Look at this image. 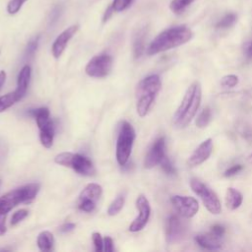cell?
I'll use <instances>...</instances> for the list:
<instances>
[{
    "label": "cell",
    "mask_w": 252,
    "mask_h": 252,
    "mask_svg": "<svg viewBox=\"0 0 252 252\" xmlns=\"http://www.w3.org/2000/svg\"><path fill=\"white\" fill-rule=\"evenodd\" d=\"M0 182H1V180H0Z\"/></svg>",
    "instance_id": "obj_45"
},
{
    "label": "cell",
    "mask_w": 252,
    "mask_h": 252,
    "mask_svg": "<svg viewBox=\"0 0 252 252\" xmlns=\"http://www.w3.org/2000/svg\"><path fill=\"white\" fill-rule=\"evenodd\" d=\"M245 52H246V55L248 57H252V42L248 43L246 45V48H245Z\"/></svg>",
    "instance_id": "obj_43"
},
{
    "label": "cell",
    "mask_w": 252,
    "mask_h": 252,
    "mask_svg": "<svg viewBox=\"0 0 252 252\" xmlns=\"http://www.w3.org/2000/svg\"><path fill=\"white\" fill-rule=\"evenodd\" d=\"M242 201H243V196L238 190L232 187L227 188L225 193V205L229 210L234 211L238 209L241 206Z\"/></svg>",
    "instance_id": "obj_18"
},
{
    "label": "cell",
    "mask_w": 252,
    "mask_h": 252,
    "mask_svg": "<svg viewBox=\"0 0 252 252\" xmlns=\"http://www.w3.org/2000/svg\"><path fill=\"white\" fill-rule=\"evenodd\" d=\"M39 140L41 145L44 148H51L53 145V139H54V125L52 120L44 125L43 127L39 128Z\"/></svg>",
    "instance_id": "obj_19"
},
{
    "label": "cell",
    "mask_w": 252,
    "mask_h": 252,
    "mask_svg": "<svg viewBox=\"0 0 252 252\" xmlns=\"http://www.w3.org/2000/svg\"><path fill=\"white\" fill-rule=\"evenodd\" d=\"M193 36L192 31L186 26H177L164 30L150 43L147 53L155 55L188 42Z\"/></svg>",
    "instance_id": "obj_1"
},
{
    "label": "cell",
    "mask_w": 252,
    "mask_h": 252,
    "mask_svg": "<svg viewBox=\"0 0 252 252\" xmlns=\"http://www.w3.org/2000/svg\"><path fill=\"white\" fill-rule=\"evenodd\" d=\"M92 239L94 242V250L96 252L103 251V238L101 237V234L99 232H93Z\"/></svg>",
    "instance_id": "obj_35"
},
{
    "label": "cell",
    "mask_w": 252,
    "mask_h": 252,
    "mask_svg": "<svg viewBox=\"0 0 252 252\" xmlns=\"http://www.w3.org/2000/svg\"><path fill=\"white\" fill-rule=\"evenodd\" d=\"M135 138L136 133L133 126L129 122L123 121L116 142V160L119 165L124 166L127 163Z\"/></svg>",
    "instance_id": "obj_6"
},
{
    "label": "cell",
    "mask_w": 252,
    "mask_h": 252,
    "mask_svg": "<svg viewBox=\"0 0 252 252\" xmlns=\"http://www.w3.org/2000/svg\"><path fill=\"white\" fill-rule=\"evenodd\" d=\"M160 88L161 81L158 75H150L140 81L136 89V110L140 117L149 113Z\"/></svg>",
    "instance_id": "obj_3"
},
{
    "label": "cell",
    "mask_w": 252,
    "mask_h": 252,
    "mask_svg": "<svg viewBox=\"0 0 252 252\" xmlns=\"http://www.w3.org/2000/svg\"><path fill=\"white\" fill-rule=\"evenodd\" d=\"M31 74H32V69L29 65H25L19 72L18 79H17V88L14 91L18 101L21 100L27 94L28 87L31 80Z\"/></svg>",
    "instance_id": "obj_17"
},
{
    "label": "cell",
    "mask_w": 252,
    "mask_h": 252,
    "mask_svg": "<svg viewBox=\"0 0 252 252\" xmlns=\"http://www.w3.org/2000/svg\"><path fill=\"white\" fill-rule=\"evenodd\" d=\"M39 38H40V36L36 35L28 42V45H27V48H26V55L27 56H32V55L34 54V52L36 51V49L38 47Z\"/></svg>",
    "instance_id": "obj_33"
},
{
    "label": "cell",
    "mask_w": 252,
    "mask_h": 252,
    "mask_svg": "<svg viewBox=\"0 0 252 252\" xmlns=\"http://www.w3.org/2000/svg\"><path fill=\"white\" fill-rule=\"evenodd\" d=\"M165 156V139L164 137H159L153 143L148 151L145 157L144 166L148 169L153 168L159 164Z\"/></svg>",
    "instance_id": "obj_13"
},
{
    "label": "cell",
    "mask_w": 252,
    "mask_h": 252,
    "mask_svg": "<svg viewBox=\"0 0 252 252\" xmlns=\"http://www.w3.org/2000/svg\"><path fill=\"white\" fill-rule=\"evenodd\" d=\"M194 0H171L169 4L170 10L175 14L182 13L187 6H189Z\"/></svg>",
    "instance_id": "obj_26"
},
{
    "label": "cell",
    "mask_w": 252,
    "mask_h": 252,
    "mask_svg": "<svg viewBox=\"0 0 252 252\" xmlns=\"http://www.w3.org/2000/svg\"><path fill=\"white\" fill-rule=\"evenodd\" d=\"M54 161L59 165L71 167L80 175L93 176L95 173V168L93 162L80 154L63 152L54 158Z\"/></svg>",
    "instance_id": "obj_5"
},
{
    "label": "cell",
    "mask_w": 252,
    "mask_h": 252,
    "mask_svg": "<svg viewBox=\"0 0 252 252\" xmlns=\"http://www.w3.org/2000/svg\"><path fill=\"white\" fill-rule=\"evenodd\" d=\"M248 161H249V162H252V154L248 157Z\"/></svg>",
    "instance_id": "obj_44"
},
{
    "label": "cell",
    "mask_w": 252,
    "mask_h": 252,
    "mask_svg": "<svg viewBox=\"0 0 252 252\" xmlns=\"http://www.w3.org/2000/svg\"><path fill=\"white\" fill-rule=\"evenodd\" d=\"M170 202L178 215L185 219L195 217L199 211L198 201L191 196L173 195L170 198Z\"/></svg>",
    "instance_id": "obj_10"
},
{
    "label": "cell",
    "mask_w": 252,
    "mask_h": 252,
    "mask_svg": "<svg viewBox=\"0 0 252 252\" xmlns=\"http://www.w3.org/2000/svg\"><path fill=\"white\" fill-rule=\"evenodd\" d=\"M62 12H63V5L57 4L53 7V9L51 10L50 15H49V24L51 26L54 25L59 20Z\"/></svg>",
    "instance_id": "obj_32"
},
{
    "label": "cell",
    "mask_w": 252,
    "mask_h": 252,
    "mask_svg": "<svg viewBox=\"0 0 252 252\" xmlns=\"http://www.w3.org/2000/svg\"><path fill=\"white\" fill-rule=\"evenodd\" d=\"M202 99V89L199 82H193L173 115V125L176 128H185L195 117Z\"/></svg>",
    "instance_id": "obj_2"
},
{
    "label": "cell",
    "mask_w": 252,
    "mask_h": 252,
    "mask_svg": "<svg viewBox=\"0 0 252 252\" xmlns=\"http://www.w3.org/2000/svg\"><path fill=\"white\" fill-rule=\"evenodd\" d=\"M134 0H113L111 5L114 10V12H122L126 9H128Z\"/></svg>",
    "instance_id": "obj_29"
},
{
    "label": "cell",
    "mask_w": 252,
    "mask_h": 252,
    "mask_svg": "<svg viewBox=\"0 0 252 252\" xmlns=\"http://www.w3.org/2000/svg\"><path fill=\"white\" fill-rule=\"evenodd\" d=\"M190 187L192 191L202 200L206 209L213 215L221 212V204L218 195L207 184L197 178H191Z\"/></svg>",
    "instance_id": "obj_7"
},
{
    "label": "cell",
    "mask_w": 252,
    "mask_h": 252,
    "mask_svg": "<svg viewBox=\"0 0 252 252\" xmlns=\"http://www.w3.org/2000/svg\"><path fill=\"white\" fill-rule=\"evenodd\" d=\"M75 227H76V224H75V223H73V222H65L64 224H62V225L60 226V231L63 232V233L70 232V231H72Z\"/></svg>",
    "instance_id": "obj_40"
},
{
    "label": "cell",
    "mask_w": 252,
    "mask_h": 252,
    "mask_svg": "<svg viewBox=\"0 0 252 252\" xmlns=\"http://www.w3.org/2000/svg\"><path fill=\"white\" fill-rule=\"evenodd\" d=\"M114 250L113 240L110 236H105L103 238V251L105 252H112Z\"/></svg>",
    "instance_id": "obj_37"
},
{
    "label": "cell",
    "mask_w": 252,
    "mask_h": 252,
    "mask_svg": "<svg viewBox=\"0 0 252 252\" xmlns=\"http://www.w3.org/2000/svg\"><path fill=\"white\" fill-rule=\"evenodd\" d=\"M236 22V15L233 13H228L223 16L217 24V28L219 29H227L234 25Z\"/></svg>",
    "instance_id": "obj_27"
},
{
    "label": "cell",
    "mask_w": 252,
    "mask_h": 252,
    "mask_svg": "<svg viewBox=\"0 0 252 252\" xmlns=\"http://www.w3.org/2000/svg\"><path fill=\"white\" fill-rule=\"evenodd\" d=\"M31 114L34 117L36 125L39 128L43 127L44 125H46L47 123H49L51 121L50 119V113L47 107H39L36 109H32L31 110Z\"/></svg>",
    "instance_id": "obj_22"
},
{
    "label": "cell",
    "mask_w": 252,
    "mask_h": 252,
    "mask_svg": "<svg viewBox=\"0 0 252 252\" xmlns=\"http://www.w3.org/2000/svg\"><path fill=\"white\" fill-rule=\"evenodd\" d=\"M28 0H10L7 4V7H6V10L8 12L9 15H15L17 14L21 8L23 7L24 3L27 2Z\"/></svg>",
    "instance_id": "obj_28"
},
{
    "label": "cell",
    "mask_w": 252,
    "mask_h": 252,
    "mask_svg": "<svg viewBox=\"0 0 252 252\" xmlns=\"http://www.w3.org/2000/svg\"><path fill=\"white\" fill-rule=\"evenodd\" d=\"M242 169H243V166H242L241 164L232 165V166H230L229 168H227V169L224 171V176H225V177L234 176V175H236L237 173H239Z\"/></svg>",
    "instance_id": "obj_36"
},
{
    "label": "cell",
    "mask_w": 252,
    "mask_h": 252,
    "mask_svg": "<svg viewBox=\"0 0 252 252\" xmlns=\"http://www.w3.org/2000/svg\"><path fill=\"white\" fill-rule=\"evenodd\" d=\"M79 30V25H72L64 30L54 40L51 46V52L54 58L58 59L64 52L70 39L76 34Z\"/></svg>",
    "instance_id": "obj_15"
},
{
    "label": "cell",
    "mask_w": 252,
    "mask_h": 252,
    "mask_svg": "<svg viewBox=\"0 0 252 252\" xmlns=\"http://www.w3.org/2000/svg\"><path fill=\"white\" fill-rule=\"evenodd\" d=\"M146 35H147V31L145 28L139 30L135 36H134V40H133V54L134 57L140 58L145 50V39H146Z\"/></svg>",
    "instance_id": "obj_20"
},
{
    "label": "cell",
    "mask_w": 252,
    "mask_h": 252,
    "mask_svg": "<svg viewBox=\"0 0 252 252\" xmlns=\"http://www.w3.org/2000/svg\"><path fill=\"white\" fill-rule=\"evenodd\" d=\"M112 68V57L102 53L94 56L86 65L85 72L93 78H103L107 76Z\"/></svg>",
    "instance_id": "obj_9"
},
{
    "label": "cell",
    "mask_w": 252,
    "mask_h": 252,
    "mask_svg": "<svg viewBox=\"0 0 252 252\" xmlns=\"http://www.w3.org/2000/svg\"><path fill=\"white\" fill-rule=\"evenodd\" d=\"M213 148H214V145H213V140L211 138L204 140L189 157L187 160L188 165L190 167H195L205 162L210 158L213 152Z\"/></svg>",
    "instance_id": "obj_14"
},
{
    "label": "cell",
    "mask_w": 252,
    "mask_h": 252,
    "mask_svg": "<svg viewBox=\"0 0 252 252\" xmlns=\"http://www.w3.org/2000/svg\"><path fill=\"white\" fill-rule=\"evenodd\" d=\"M6 214H0V235H3L6 232Z\"/></svg>",
    "instance_id": "obj_41"
},
{
    "label": "cell",
    "mask_w": 252,
    "mask_h": 252,
    "mask_svg": "<svg viewBox=\"0 0 252 252\" xmlns=\"http://www.w3.org/2000/svg\"><path fill=\"white\" fill-rule=\"evenodd\" d=\"M124 203H125V197L124 195H119L117 196L112 202L111 204L109 205L108 209H107V214L108 216H116L123 208L124 206Z\"/></svg>",
    "instance_id": "obj_24"
},
{
    "label": "cell",
    "mask_w": 252,
    "mask_h": 252,
    "mask_svg": "<svg viewBox=\"0 0 252 252\" xmlns=\"http://www.w3.org/2000/svg\"><path fill=\"white\" fill-rule=\"evenodd\" d=\"M5 81H6V72L2 70V71H0V90H1L2 86L4 85Z\"/></svg>",
    "instance_id": "obj_42"
},
{
    "label": "cell",
    "mask_w": 252,
    "mask_h": 252,
    "mask_svg": "<svg viewBox=\"0 0 252 252\" xmlns=\"http://www.w3.org/2000/svg\"><path fill=\"white\" fill-rule=\"evenodd\" d=\"M222 237L218 236L211 230L207 233H200L195 236V242L207 250H218L222 246Z\"/></svg>",
    "instance_id": "obj_16"
},
{
    "label": "cell",
    "mask_w": 252,
    "mask_h": 252,
    "mask_svg": "<svg viewBox=\"0 0 252 252\" xmlns=\"http://www.w3.org/2000/svg\"><path fill=\"white\" fill-rule=\"evenodd\" d=\"M238 84V77L236 75H226L220 80V85L225 88H233Z\"/></svg>",
    "instance_id": "obj_30"
},
{
    "label": "cell",
    "mask_w": 252,
    "mask_h": 252,
    "mask_svg": "<svg viewBox=\"0 0 252 252\" xmlns=\"http://www.w3.org/2000/svg\"><path fill=\"white\" fill-rule=\"evenodd\" d=\"M102 194V187L97 183H89L80 193L78 208L82 212L92 213Z\"/></svg>",
    "instance_id": "obj_8"
},
{
    "label": "cell",
    "mask_w": 252,
    "mask_h": 252,
    "mask_svg": "<svg viewBox=\"0 0 252 252\" xmlns=\"http://www.w3.org/2000/svg\"><path fill=\"white\" fill-rule=\"evenodd\" d=\"M40 189L38 183H29L0 197V214L9 213L14 207L21 203H30L37 195Z\"/></svg>",
    "instance_id": "obj_4"
},
{
    "label": "cell",
    "mask_w": 252,
    "mask_h": 252,
    "mask_svg": "<svg viewBox=\"0 0 252 252\" xmlns=\"http://www.w3.org/2000/svg\"><path fill=\"white\" fill-rule=\"evenodd\" d=\"M213 113L210 107H205L198 115L196 119V126L198 128H205L212 121Z\"/></svg>",
    "instance_id": "obj_23"
},
{
    "label": "cell",
    "mask_w": 252,
    "mask_h": 252,
    "mask_svg": "<svg viewBox=\"0 0 252 252\" xmlns=\"http://www.w3.org/2000/svg\"><path fill=\"white\" fill-rule=\"evenodd\" d=\"M17 101H18V99H17L14 92L6 94L4 95H1L0 96V112H3L4 110L8 109Z\"/></svg>",
    "instance_id": "obj_25"
},
{
    "label": "cell",
    "mask_w": 252,
    "mask_h": 252,
    "mask_svg": "<svg viewBox=\"0 0 252 252\" xmlns=\"http://www.w3.org/2000/svg\"><path fill=\"white\" fill-rule=\"evenodd\" d=\"M162 170L164 171V173H166L167 175H173L175 174L176 170H175V167L173 166V164L171 163L170 159L165 156L164 158L161 160V162L159 163Z\"/></svg>",
    "instance_id": "obj_34"
},
{
    "label": "cell",
    "mask_w": 252,
    "mask_h": 252,
    "mask_svg": "<svg viewBox=\"0 0 252 252\" xmlns=\"http://www.w3.org/2000/svg\"><path fill=\"white\" fill-rule=\"evenodd\" d=\"M211 231L214 232L215 234H217L218 236L223 237V235L225 233V228H224V226H222L220 224H215L211 227Z\"/></svg>",
    "instance_id": "obj_38"
},
{
    "label": "cell",
    "mask_w": 252,
    "mask_h": 252,
    "mask_svg": "<svg viewBox=\"0 0 252 252\" xmlns=\"http://www.w3.org/2000/svg\"><path fill=\"white\" fill-rule=\"evenodd\" d=\"M36 244L40 251H51L54 246V237L50 231L44 230L38 233Z\"/></svg>",
    "instance_id": "obj_21"
},
{
    "label": "cell",
    "mask_w": 252,
    "mask_h": 252,
    "mask_svg": "<svg viewBox=\"0 0 252 252\" xmlns=\"http://www.w3.org/2000/svg\"><path fill=\"white\" fill-rule=\"evenodd\" d=\"M187 232V223L178 216L172 215L165 221V238L167 243L179 242Z\"/></svg>",
    "instance_id": "obj_12"
},
{
    "label": "cell",
    "mask_w": 252,
    "mask_h": 252,
    "mask_svg": "<svg viewBox=\"0 0 252 252\" xmlns=\"http://www.w3.org/2000/svg\"><path fill=\"white\" fill-rule=\"evenodd\" d=\"M136 208L139 214L129 225V231L131 232H138L142 230L147 225L151 216V205L144 194H140L137 197Z\"/></svg>",
    "instance_id": "obj_11"
},
{
    "label": "cell",
    "mask_w": 252,
    "mask_h": 252,
    "mask_svg": "<svg viewBox=\"0 0 252 252\" xmlns=\"http://www.w3.org/2000/svg\"><path fill=\"white\" fill-rule=\"evenodd\" d=\"M29 214V211L27 209H20L18 211H16L12 217H11V225H16L18 224L20 221H22Z\"/></svg>",
    "instance_id": "obj_31"
},
{
    "label": "cell",
    "mask_w": 252,
    "mask_h": 252,
    "mask_svg": "<svg viewBox=\"0 0 252 252\" xmlns=\"http://www.w3.org/2000/svg\"><path fill=\"white\" fill-rule=\"evenodd\" d=\"M113 13H114V10H113V8H112V5L110 4V5L106 8V10H105V12H104V14H103V16H102V23L105 24V23L112 17Z\"/></svg>",
    "instance_id": "obj_39"
}]
</instances>
